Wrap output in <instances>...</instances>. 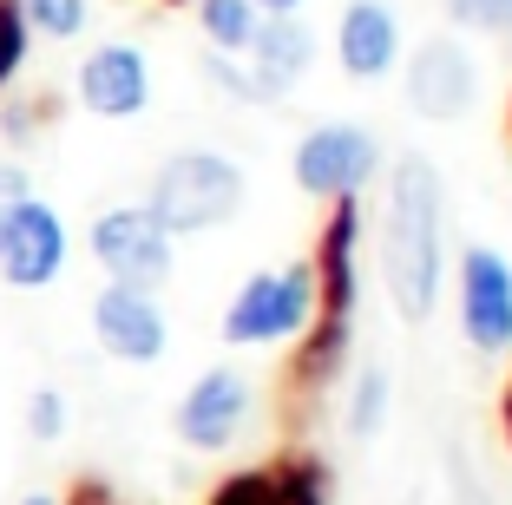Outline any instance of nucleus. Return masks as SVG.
I'll use <instances>...</instances> for the list:
<instances>
[{
  "label": "nucleus",
  "instance_id": "3",
  "mask_svg": "<svg viewBox=\"0 0 512 505\" xmlns=\"http://www.w3.org/2000/svg\"><path fill=\"white\" fill-rule=\"evenodd\" d=\"M309 322H316V269L309 263L256 269V276H243V289L224 309V342L230 348H276V342H296Z\"/></svg>",
  "mask_w": 512,
  "mask_h": 505
},
{
  "label": "nucleus",
  "instance_id": "7",
  "mask_svg": "<svg viewBox=\"0 0 512 505\" xmlns=\"http://www.w3.org/2000/svg\"><path fill=\"white\" fill-rule=\"evenodd\" d=\"M250 414H256L250 374H237V368H204L178 394L171 427H178V440L191 446V453H224V446H237V433L250 427Z\"/></svg>",
  "mask_w": 512,
  "mask_h": 505
},
{
  "label": "nucleus",
  "instance_id": "26",
  "mask_svg": "<svg viewBox=\"0 0 512 505\" xmlns=\"http://www.w3.org/2000/svg\"><path fill=\"white\" fill-rule=\"evenodd\" d=\"M499 427H506V446H512V374H506V387H499Z\"/></svg>",
  "mask_w": 512,
  "mask_h": 505
},
{
  "label": "nucleus",
  "instance_id": "23",
  "mask_svg": "<svg viewBox=\"0 0 512 505\" xmlns=\"http://www.w3.org/2000/svg\"><path fill=\"white\" fill-rule=\"evenodd\" d=\"M60 433H66V394L60 387H33L27 394V440L53 446Z\"/></svg>",
  "mask_w": 512,
  "mask_h": 505
},
{
  "label": "nucleus",
  "instance_id": "30",
  "mask_svg": "<svg viewBox=\"0 0 512 505\" xmlns=\"http://www.w3.org/2000/svg\"><path fill=\"white\" fill-rule=\"evenodd\" d=\"M506 125H512V99H506Z\"/></svg>",
  "mask_w": 512,
  "mask_h": 505
},
{
  "label": "nucleus",
  "instance_id": "16",
  "mask_svg": "<svg viewBox=\"0 0 512 505\" xmlns=\"http://www.w3.org/2000/svg\"><path fill=\"white\" fill-rule=\"evenodd\" d=\"M348 355H355V322L348 315H316V322L296 335V387L302 394H329L348 374Z\"/></svg>",
  "mask_w": 512,
  "mask_h": 505
},
{
  "label": "nucleus",
  "instance_id": "10",
  "mask_svg": "<svg viewBox=\"0 0 512 505\" xmlns=\"http://www.w3.org/2000/svg\"><path fill=\"white\" fill-rule=\"evenodd\" d=\"M460 335L480 355H506L512 348V263L493 243L460 250Z\"/></svg>",
  "mask_w": 512,
  "mask_h": 505
},
{
  "label": "nucleus",
  "instance_id": "27",
  "mask_svg": "<svg viewBox=\"0 0 512 505\" xmlns=\"http://www.w3.org/2000/svg\"><path fill=\"white\" fill-rule=\"evenodd\" d=\"M309 0H256V14H302Z\"/></svg>",
  "mask_w": 512,
  "mask_h": 505
},
{
  "label": "nucleus",
  "instance_id": "14",
  "mask_svg": "<svg viewBox=\"0 0 512 505\" xmlns=\"http://www.w3.org/2000/svg\"><path fill=\"white\" fill-rule=\"evenodd\" d=\"M401 14H394L388 0H348L342 20H335V60L355 86H375L401 66Z\"/></svg>",
  "mask_w": 512,
  "mask_h": 505
},
{
  "label": "nucleus",
  "instance_id": "19",
  "mask_svg": "<svg viewBox=\"0 0 512 505\" xmlns=\"http://www.w3.org/2000/svg\"><path fill=\"white\" fill-rule=\"evenodd\" d=\"M33 40H79L92 20V0H20Z\"/></svg>",
  "mask_w": 512,
  "mask_h": 505
},
{
  "label": "nucleus",
  "instance_id": "11",
  "mask_svg": "<svg viewBox=\"0 0 512 505\" xmlns=\"http://www.w3.org/2000/svg\"><path fill=\"white\" fill-rule=\"evenodd\" d=\"M362 237H368V217H362V197H342L329 204L322 217V237H316V315H348L362 309Z\"/></svg>",
  "mask_w": 512,
  "mask_h": 505
},
{
  "label": "nucleus",
  "instance_id": "21",
  "mask_svg": "<svg viewBox=\"0 0 512 505\" xmlns=\"http://www.w3.org/2000/svg\"><path fill=\"white\" fill-rule=\"evenodd\" d=\"M447 20L460 33H480V40H512V0H440Z\"/></svg>",
  "mask_w": 512,
  "mask_h": 505
},
{
  "label": "nucleus",
  "instance_id": "18",
  "mask_svg": "<svg viewBox=\"0 0 512 505\" xmlns=\"http://www.w3.org/2000/svg\"><path fill=\"white\" fill-rule=\"evenodd\" d=\"M388 407H394V387L381 368H355V381H348V407H342V427L355 433V440H375L381 427H388Z\"/></svg>",
  "mask_w": 512,
  "mask_h": 505
},
{
  "label": "nucleus",
  "instance_id": "28",
  "mask_svg": "<svg viewBox=\"0 0 512 505\" xmlns=\"http://www.w3.org/2000/svg\"><path fill=\"white\" fill-rule=\"evenodd\" d=\"M20 505H60V499H53V492H27V499H20Z\"/></svg>",
  "mask_w": 512,
  "mask_h": 505
},
{
  "label": "nucleus",
  "instance_id": "9",
  "mask_svg": "<svg viewBox=\"0 0 512 505\" xmlns=\"http://www.w3.org/2000/svg\"><path fill=\"white\" fill-rule=\"evenodd\" d=\"M92 342L106 348L112 361H125V368H151L171 348V322H165V309H158L151 289L106 283L92 296Z\"/></svg>",
  "mask_w": 512,
  "mask_h": 505
},
{
  "label": "nucleus",
  "instance_id": "4",
  "mask_svg": "<svg viewBox=\"0 0 512 505\" xmlns=\"http://www.w3.org/2000/svg\"><path fill=\"white\" fill-rule=\"evenodd\" d=\"M86 250L92 263L106 269V283H125V289H158L171 283V263H178V237L165 223L151 217L145 204H112L92 217L86 230Z\"/></svg>",
  "mask_w": 512,
  "mask_h": 505
},
{
  "label": "nucleus",
  "instance_id": "17",
  "mask_svg": "<svg viewBox=\"0 0 512 505\" xmlns=\"http://www.w3.org/2000/svg\"><path fill=\"white\" fill-rule=\"evenodd\" d=\"M256 27H263L256 0H197V33H204V46H211V53L243 60V53H250V40H256Z\"/></svg>",
  "mask_w": 512,
  "mask_h": 505
},
{
  "label": "nucleus",
  "instance_id": "24",
  "mask_svg": "<svg viewBox=\"0 0 512 505\" xmlns=\"http://www.w3.org/2000/svg\"><path fill=\"white\" fill-rule=\"evenodd\" d=\"M20 197H33L27 171H20V164H7V158H0V230H7V217H14V204H20Z\"/></svg>",
  "mask_w": 512,
  "mask_h": 505
},
{
  "label": "nucleus",
  "instance_id": "6",
  "mask_svg": "<svg viewBox=\"0 0 512 505\" xmlns=\"http://www.w3.org/2000/svg\"><path fill=\"white\" fill-rule=\"evenodd\" d=\"M401 92H407V112L427 125L467 119L480 105V60H473V46L453 40V33L421 40L414 53H401Z\"/></svg>",
  "mask_w": 512,
  "mask_h": 505
},
{
  "label": "nucleus",
  "instance_id": "29",
  "mask_svg": "<svg viewBox=\"0 0 512 505\" xmlns=\"http://www.w3.org/2000/svg\"><path fill=\"white\" fill-rule=\"evenodd\" d=\"M165 7H197V0H165Z\"/></svg>",
  "mask_w": 512,
  "mask_h": 505
},
{
  "label": "nucleus",
  "instance_id": "12",
  "mask_svg": "<svg viewBox=\"0 0 512 505\" xmlns=\"http://www.w3.org/2000/svg\"><path fill=\"white\" fill-rule=\"evenodd\" d=\"M73 92H79V105H86L92 119H138V112L151 105V60H145V46H132V40L92 46L86 60H79Z\"/></svg>",
  "mask_w": 512,
  "mask_h": 505
},
{
  "label": "nucleus",
  "instance_id": "20",
  "mask_svg": "<svg viewBox=\"0 0 512 505\" xmlns=\"http://www.w3.org/2000/svg\"><path fill=\"white\" fill-rule=\"evenodd\" d=\"M27 53H33V27H27V14H20V0H0V99L27 73Z\"/></svg>",
  "mask_w": 512,
  "mask_h": 505
},
{
  "label": "nucleus",
  "instance_id": "13",
  "mask_svg": "<svg viewBox=\"0 0 512 505\" xmlns=\"http://www.w3.org/2000/svg\"><path fill=\"white\" fill-rule=\"evenodd\" d=\"M204 505H329V466L316 453H283L270 466H237Z\"/></svg>",
  "mask_w": 512,
  "mask_h": 505
},
{
  "label": "nucleus",
  "instance_id": "8",
  "mask_svg": "<svg viewBox=\"0 0 512 505\" xmlns=\"http://www.w3.org/2000/svg\"><path fill=\"white\" fill-rule=\"evenodd\" d=\"M66 256H73L66 217L46 197H20L7 230H0V283L7 289H53Z\"/></svg>",
  "mask_w": 512,
  "mask_h": 505
},
{
  "label": "nucleus",
  "instance_id": "5",
  "mask_svg": "<svg viewBox=\"0 0 512 505\" xmlns=\"http://www.w3.org/2000/svg\"><path fill=\"white\" fill-rule=\"evenodd\" d=\"M296 191L316 197V204H342V197H362L368 184L381 178V138L355 119H329L316 132L296 138Z\"/></svg>",
  "mask_w": 512,
  "mask_h": 505
},
{
  "label": "nucleus",
  "instance_id": "25",
  "mask_svg": "<svg viewBox=\"0 0 512 505\" xmlns=\"http://www.w3.org/2000/svg\"><path fill=\"white\" fill-rule=\"evenodd\" d=\"M60 505H112V492L99 486V479H79V486H73V499H60Z\"/></svg>",
  "mask_w": 512,
  "mask_h": 505
},
{
  "label": "nucleus",
  "instance_id": "22",
  "mask_svg": "<svg viewBox=\"0 0 512 505\" xmlns=\"http://www.w3.org/2000/svg\"><path fill=\"white\" fill-rule=\"evenodd\" d=\"M204 79H211L224 99H243V105H276L270 92H263V79L250 73V60H230V53H211L204 60Z\"/></svg>",
  "mask_w": 512,
  "mask_h": 505
},
{
  "label": "nucleus",
  "instance_id": "1",
  "mask_svg": "<svg viewBox=\"0 0 512 505\" xmlns=\"http://www.w3.org/2000/svg\"><path fill=\"white\" fill-rule=\"evenodd\" d=\"M381 283L401 322H427L440 309L447 283V184L434 158L407 151L394 158L388 191H381Z\"/></svg>",
  "mask_w": 512,
  "mask_h": 505
},
{
  "label": "nucleus",
  "instance_id": "2",
  "mask_svg": "<svg viewBox=\"0 0 512 505\" xmlns=\"http://www.w3.org/2000/svg\"><path fill=\"white\" fill-rule=\"evenodd\" d=\"M243 191H250V178H243L237 158H224V151H178V158L158 164L145 210L165 223L171 237H204V230H224L243 210Z\"/></svg>",
  "mask_w": 512,
  "mask_h": 505
},
{
  "label": "nucleus",
  "instance_id": "15",
  "mask_svg": "<svg viewBox=\"0 0 512 505\" xmlns=\"http://www.w3.org/2000/svg\"><path fill=\"white\" fill-rule=\"evenodd\" d=\"M316 27L302 14H263V27H256V40H250V73L263 79V92L270 99H289V86H296L309 66H316Z\"/></svg>",
  "mask_w": 512,
  "mask_h": 505
}]
</instances>
